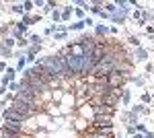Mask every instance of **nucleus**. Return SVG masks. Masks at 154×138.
Segmentation results:
<instances>
[{"label": "nucleus", "instance_id": "obj_1", "mask_svg": "<svg viewBox=\"0 0 154 138\" xmlns=\"http://www.w3.org/2000/svg\"><path fill=\"white\" fill-rule=\"evenodd\" d=\"M43 68H48V74H58V76H64L68 70H66V64L62 62V58H48L41 62Z\"/></svg>", "mask_w": 154, "mask_h": 138}, {"label": "nucleus", "instance_id": "obj_2", "mask_svg": "<svg viewBox=\"0 0 154 138\" xmlns=\"http://www.w3.org/2000/svg\"><path fill=\"white\" fill-rule=\"evenodd\" d=\"M4 138H19V136H12V134H6Z\"/></svg>", "mask_w": 154, "mask_h": 138}]
</instances>
